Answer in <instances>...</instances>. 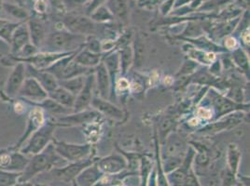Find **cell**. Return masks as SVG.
Listing matches in <instances>:
<instances>
[{"label":"cell","instance_id":"cell-1","mask_svg":"<svg viewBox=\"0 0 250 186\" xmlns=\"http://www.w3.org/2000/svg\"><path fill=\"white\" fill-rule=\"evenodd\" d=\"M67 163V161L56 153L52 143L42 153L32 155L28 164L21 172L19 182H30V180L40 173L51 171L53 168L61 167Z\"/></svg>","mask_w":250,"mask_h":186},{"label":"cell","instance_id":"cell-2","mask_svg":"<svg viewBox=\"0 0 250 186\" xmlns=\"http://www.w3.org/2000/svg\"><path fill=\"white\" fill-rule=\"evenodd\" d=\"M85 37H86L84 36L67 31L64 28L58 29L46 37V39L42 46L47 49L42 52H77L83 48Z\"/></svg>","mask_w":250,"mask_h":186},{"label":"cell","instance_id":"cell-3","mask_svg":"<svg viewBox=\"0 0 250 186\" xmlns=\"http://www.w3.org/2000/svg\"><path fill=\"white\" fill-rule=\"evenodd\" d=\"M63 28L67 31L71 32L77 35L81 36H96L100 38L101 36L104 37V39H106V34L115 33L111 32L109 29H106L104 24H100L94 22L90 17L83 16V15H77V14H68L63 17L62 21ZM102 39V40H104Z\"/></svg>","mask_w":250,"mask_h":186},{"label":"cell","instance_id":"cell-4","mask_svg":"<svg viewBox=\"0 0 250 186\" xmlns=\"http://www.w3.org/2000/svg\"><path fill=\"white\" fill-rule=\"evenodd\" d=\"M56 128L57 126L53 120H46L44 125L29 137L19 151L27 156L42 153L48 145L52 144Z\"/></svg>","mask_w":250,"mask_h":186},{"label":"cell","instance_id":"cell-5","mask_svg":"<svg viewBox=\"0 0 250 186\" xmlns=\"http://www.w3.org/2000/svg\"><path fill=\"white\" fill-rule=\"evenodd\" d=\"M52 145L56 153L68 163L77 162L88 158L93 155V146L91 144L76 145L66 142H61L53 139Z\"/></svg>","mask_w":250,"mask_h":186},{"label":"cell","instance_id":"cell-6","mask_svg":"<svg viewBox=\"0 0 250 186\" xmlns=\"http://www.w3.org/2000/svg\"><path fill=\"white\" fill-rule=\"evenodd\" d=\"M97 159L98 158H95L94 155H92V156L83 159V160L67 163L66 165L61 167L53 168L51 170V172L61 183H64V184L73 183L75 179L83 169H85L87 167L94 164Z\"/></svg>","mask_w":250,"mask_h":186},{"label":"cell","instance_id":"cell-7","mask_svg":"<svg viewBox=\"0 0 250 186\" xmlns=\"http://www.w3.org/2000/svg\"><path fill=\"white\" fill-rule=\"evenodd\" d=\"M26 78V66L22 62H17L13 65L4 87V94L9 99L18 97L21 86Z\"/></svg>","mask_w":250,"mask_h":186},{"label":"cell","instance_id":"cell-8","mask_svg":"<svg viewBox=\"0 0 250 186\" xmlns=\"http://www.w3.org/2000/svg\"><path fill=\"white\" fill-rule=\"evenodd\" d=\"M46 120L47 119L45 116V112L42 110V108L35 106V108L32 109L27 116L24 132L20 137V139L16 143V145L12 147V150L19 151L21 149V146L24 145V143L29 139V137L35 131H37L41 127H42L46 122Z\"/></svg>","mask_w":250,"mask_h":186},{"label":"cell","instance_id":"cell-9","mask_svg":"<svg viewBox=\"0 0 250 186\" xmlns=\"http://www.w3.org/2000/svg\"><path fill=\"white\" fill-rule=\"evenodd\" d=\"M18 97L34 105L47 99L48 93L34 77L26 76L19 92Z\"/></svg>","mask_w":250,"mask_h":186},{"label":"cell","instance_id":"cell-10","mask_svg":"<svg viewBox=\"0 0 250 186\" xmlns=\"http://www.w3.org/2000/svg\"><path fill=\"white\" fill-rule=\"evenodd\" d=\"M100 116L94 110H85L82 112H73L71 114H65L55 118L53 121L57 127H74L79 125L92 124Z\"/></svg>","mask_w":250,"mask_h":186},{"label":"cell","instance_id":"cell-11","mask_svg":"<svg viewBox=\"0 0 250 186\" xmlns=\"http://www.w3.org/2000/svg\"><path fill=\"white\" fill-rule=\"evenodd\" d=\"M187 142L177 133L171 132L168 135L163 145L161 146V156L167 157V156H180L184 157L187 153Z\"/></svg>","mask_w":250,"mask_h":186},{"label":"cell","instance_id":"cell-12","mask_svg":"<svg viewBox=\"0 0 250 186\" xmlns=\"http://www.w3.org/2000/svg\"><path fill=\"white\" fill-rule=\"evenodd\" d=\"M97 166L104 174L116 175L127 170L128 164L125 156L120 153H113L111 155L98 158L96 160Z\"/></svg>","mask_w":250,"mask_h":186},{"label":"cell","instance_id":"cell-13","mask_svg":"<svg viewBox=\"0 0 250 186\" xmlns=\"http://www.w3.org/2000/svg\"><path fill=\"white\" fill-rule=\"evenodd\" d=\"M95 96V80L94 73L87 75L86 82L83 88L76 96V101L74 104L73 112H82L88 110L91 107L92 101Z\"/></svg>","mask_w":250,"mask_h":186},{"label":"cell","instance_id":"cell-14","mask_svg":"<svg viewBox=\"0 0 250 186\" xmlns=\"http://www.w3.org/2000/svg\"><path fill=\"white\" fill-rule=\"evenodd\" d=\"M29 157L23 155L20 151L13 150L10 153H1L0 154V169L13 171V172H22L25 167L29 162Z\"/></svg>","mask_w":250,"mask_h":186},{"label":"cell","instance_id":"cell-15","mask_svg":"<svg viewBox=\"0 0 250 186\" xmlns=\"http://www.w3.org/2000/svg\"><path fill=\"white\" fill-rule=\"evenodd\" d=\"M91 107H93L98 114L115 121H123L125 118V113L120 107L112 104L109 100L102 99L96 95L92 101Z\"/></svg>","mask_w":250,"mask_h":186},{"label":"cell","instance_id":"cell-16","mask_svg":"<svg viewBox=\"0 0 250 186\" xmlns=\"http://www.w3.org/2000/svg\"><path fill=\"white\" fill-rule=\"evenodd\" d=\"M94 74L95 80V93L97 94L96 96L102 99L109 100L111 95V83L103 62H100L94 68Z\"/></svg>","mask_w":250,"mask_h":186},{"label":"cell","instance_id":"cell-17","mask_svg":"<svg viewBox=\"0 0 250 186\" xmlns=\"http://www.w3.org/2000/svg\"><path fill=\"white\" fill-rule=\"evenodd\" d=\"M103 63L108 74L110 83H111V95L110 99L116 96L115 94V85L119 78V74H121V67H120V59H119V52L117 50L113 52L104 53Z\"/></svg>","mask_w":250,"mask_h":186},{"label":"cell","instance_id":"cell-18","mask_svg":"<svg viewBox=\"0 0 250 186\" xmlns=\"http://www.w3.org/2000/svg\"><path fill=\"white\" fill-rule=\"evenodd\" d=\"M26 66V76L34 77L42 86V88L49 94L59 87L58 80L51 73L46 70H39L31 65L25 64Z\"/></svg>","mask_w":250,"mask_h":186},{"label":"cell","instance_id":"cell-19","mask_svg":"<svg viewBox=\"0 0 250 186\" xmlns=\"http://www.w3.org/2000/svg\"><path fill=\"white\" fill-rule=\"evenodd\" d=\"M26 21L21 22L12 33L11 42L9 44L12 55H16L25 45L31 43Z\"/></svg>","mask_w":250,"mask_h":186},{"label":"cell","instance_id":"cell-20","mask_svg":"<svg viewBox=\"0 0 250 186\" xmlns=\"http://www.w3.org/2000/svg\"><path fill=\"white\" fill-rule=\"evenodd\" d=\"M103 175L104 173L95 161L94 164L87 167L78 175L73 184L76 186H94Z\"/></svg>","mask_w":250,"mask_h":186},{"label":"cell","instance_id":"cell-21","mask_svg":"<svg viewBox=\"0 0 250 186\" xmlns=\"http://www.w3.org/2000/svg\"><path fill=\"white\" fill-rule=\"evenodd\" d=\"M105 6L112 13L114 19L119 20L123 23L128 22L130 8L127 0H107Z\"/></svg>","mask_w":250,"mask_h":186},{"label":"cell","instance_id":"cell-22","mask_svg":"<svg viewBox=\"0 0 250 186\" xmlns=\"http://www.w3.org/2000/svg\"><path fill=\"white\" fill-rule=\"evenodd\" d=\"M104 53H94L82 48L76 53L74 60L79 64L83 65L86 68L94 69L100 62L103 61Z\"/></svg>","mask_w":250,"mask_h":186},{"label":"cell","instance_id":"cell-23","mask_svg":"<svg viewBox=\"0 0 250 186\" xmlns=\"http://www.w3.org/2000/svg\"><path fill=\"white\" fill-rule=\"evenodd\" d=\"M28 31L30 36V42L38 49H40L46 39V29L42 21L36 19H28L27 21Z\"/></svg>","mask_w":250,"mask_h":186},{"label":"cell","instance_id":"cell-24","mask_svg":"<svg viewBox=\"0 0 250 186\" xmlns=\"http://www.w3.org/2000/svg\"><path fill=\"white\" fill-rule=\"evenodd\" d=\"M184 51L188 55L190 60H193L199 64L210 65L212 62L217 60L215 53L201 51L188 43L186 46H184Z\"/></svg>","mask_w":250,"mask_h":186},{"label":"cell","instance_id":"cell-25","mask_svg":"<svg viewBox=\"0 0 250 186\" xmlns=\"http://www.w3.org/2000/svg\"><path fill=\"white\" fill-rule=\"evenodd\" d=\"M225 158H226V167L231 172H233L234 174H237L239 171L240 163L242 158V152L240 150L238 145L233 143H230L228 145L226 148Z\"/></svg>","mask_w":250,"mask_h":186},{"label":"cell","instance_id":"cell-26","mask_svg":"<svg viewBox=\"0 0 250 186\" xmlns=\"http://www.w3.org/2000/svg\"><path fill=\"white\" fill-rule=\"evenodd\" d=\"M35 106H38L40 108H42V110L45 112V114L47 113L50 115H54L57 117L62 116L65 114H71L73 113L72 109H68L62 106L61 104H57L56 102H54L51 98H47L44 101H42L39 104H34Z\"/></svg>","mask_w":250,"mask_h":186},{"label":"cell","instance_id":"cell-27","mask_svg":"<svg viewBox=\"0 0 250 186\" xmlns=\"http://www.w3.org/2000/svg\"><path fill=\"white\" fill-rule=\"evenodd\" d=\"M48 97L51 98L54 102H56L57 104H61L63 107L73 110L76 96L62 87L59 86L53 92L49 93Z\"/></svg>","mask_w":250,"mask_h":186},{"label":"cell","instance_id":"cell-28","mask_svg":"<svg viewBox=\"0 0 250 186\" xmlns=\"http://www.w3.org/2000/svg\"><path fill=\"white\" fill-rule=\"evenodd\" d=\"M239 21L240 17H238L229 21H224L218 24L217 26H215L212 30V34L215 39H224L227 37H229L232 34V32L238 27Z\"/></svg>","mask_w":250,"mask_h":186},{"label":"cell","instance_id":"cell-29","mask_svg":"<svg viewBox=\"0 0 250 186\" xmlns=\"http://www.w3.org/2000/svg\"><path fill=\"white\" fill-rule=\"evenodd\" d=\"M94 69L86 68L83 65L79 64L78 62H75V60L73 59L71 62L67 64V66L62 71L59 80L69 79V78L76 77V76H81V75H88V74L94 73Z\"/></svg>","mask_w":250,"mask_h":186},{"label":"cell","instance_id":"cell-30","mask_svg":"<svg viewBox=\"0 0 250 186\" xmlns=\"http://www.w3.org/2000/svg\"><path fill=\"white\" fill-rule=\"evenodd\" d=\"M117 51L119 52L121 74L125 76L132 67V65H134V53L132 44L123 47Z\"/></svg>","mask_w":250,"mask_h":186},{"label":"cell","instance_id":"cell-31","mask_svg":"<svg viewBox=\"0 0 250 186\" xmlns=\"http://www.w3.org/2000/svg\"><path fill=\"white\" fill-rule=\"evenodd\" d=\"M230 58L233 62V65L237 66L247 75L250 74V58L242 47H237L236 49L231 51Z\"/></svg>","mask_w":250,"mask_h":186},{"label":"cell","instance_id":"cell-32","mask_svg":"<svg viewBox=\"0 0 250 186\" xmlns=\"http://www.w3.org/2000/svg\"><path fill=\"white\" fill-rule=\"evenodd\" d=\"M132 48L134 53V65L139 68L143 65L146 56V45L143 39L137 35L134 37L132 42Z\"/></svg>","mask_w":250,"mask_h":186},{"label":"cell","instance_id":"cell-33","mask_svg":"<svg viewBox=\"0 0 250 186\" xmlns=\"http://www.w3.org/2000/svg\"><path fill=\"white\" fill-rule=\"evenodd\" d=\"M86 78H87V75H81V76H76L69 79L58 80V84L60 87L65 89L66 91L72 93L75 96H77L83 88L84 84L86 82Z\"/></svg>","mask_w":250,"mask_h":186},{"label":"cell","instance_id":"cell-34","mask_svg":"<svg viewBox=\"0 0 250 186\" xmlns=\"http://www.w3.org/2000/svg\"><path fill=\"white\" fill-rule=\"evenodd\" d=\"M154 163L155 160H151L148 155H142L138 168V174L140 177V186H146L148 178L154 167Z\"/></svg>","mask_w":250,"mask_h":186},{"label":"cell","instance_id":"cell-35","mask_svg":"<svg viewBox=\"0 0 250 186\" xmlns=\"http://www.w3.org/2000/svg\"><path fill=\"white\" fill-rule=\"evenodd\" d=\"M204 36V27L198 21L190 20L187 22L184 30L180 33L178 38L180 39H194Z\"/></svg>","mask_w":250,"mask_h":186},{"label":"cell","instance_id":"cell-36","mask_svg":"<svg viewBox=\"0 0 250 186\" xmlns=\"http://www.w3.org/2000/svg\"><path fill=\"white\" fill-rule=\"evenodd\" d=\"M79 51H80V50H79ZM79 51L72 52V53H70V54H68V55L62 57L61 59H59L58 61H56V62H54L52 66H50L48 69H46V71L51 73L52 75H54V76L56 77L57 80H59V78H60V76H61V74H62V71H63L64 68L67 66V64L73 60L76 53L79 52Z\"/></svg>","mask_w":250,"mask_h":186},{"label":"cell","instance_id":"cell-37","mask_svg":"<svg viewBox=\"0 0 250 186\" xmlns=\"http://www.w3.org/2000/svg\"><path fill=\"white\" fill-rule=\"evenodd\" d=\"M89 17L96 23L100 24H104V23H109L111 21H114V17L112 13L109 11V10L106 8V6H101L94 10Z\"/></svg>","mask_w":250,"mask_h":186},{"label":"cell","instance_id":"cell-38","mask_svg":"<svg viewBox=\"0 0 250 186\" xmlns=\"http://www.w3.org/2000/svg\"><path fill=\"white\" fill-rule=\"evenodd\" d=\"M2 8L13 18L19 19L21 21H26L29 18L28 12L18 5L11 3H2Z\"/></svg>","mask_w":250,"mask_h":186},{"label":"cell","instance_id":"cell-39","mask_svg":"<svg viewBox=\"0 0 250 186\" xmlns=\"http://www.w3.org/2000/svg\"><path fill=\"white\" fill-rule=\"evenodd\" d=\"M21 22L22 21L13 22L0 19V39H3L6 43L10 44L12 33Z\"/></svg>","mask_w":250,"mask_h":186},{"label":"cell","instance_id":"cell-40","mask_svg":"<svg viewBox=\"0 0 250 186\" xmlns=\"http://www.w3.org/2000/svg\"><path fill=\"white\" fill-rule=\"evenodd\" d=\"M175 126V122L171 117H165L161 120L159 125V130H158V140L159 143L163 145L167 136L172 132V129Z\"/></svg>","mask_w":250,"mask_h":186},{"label":"cell","instance_id":"cell-41","mask_svg":"<svg viewBox=\"0 0 250 186\" xmlns=\"http://www.w3.org/2000/svg\"><path fill=\"white\" fill-rule=\"evenodd\" d=\"M183 159H184V157H180V156L162 157V167H163L165 173L167 175L168 173L177 169V167H179L182 164Z\"/></svg>","mask_w":250,"mask_h":186},{"label":"cell","instance_id":"cell-42","mask_svg":"<svg viewBox=\"0 0 250 186\" xmlns=\"http://www.w3.org/2000/svg\"><path fill=\"white\" fill-rule=\"evenodd\" d=\"M21 176V172L0 169V186H13L19 182Z\"/></svg>","mask_w":250,"mask_h":186},{"label":"cell","instance_id":"cell-43","mask_svg":"<svg viewBox=\"0 0 250 186\" xmlns=\"http://www.w3.org/2000/svg\"><path fill=\"white\" fill-rule=\"evenodd\" d=\"M83 48L85 50L94 53H102L101 39L96 36H87L85 37Z\"/></svg>","mask_w":250,"mask_h":186},{"label":"cell","instance_id":"cell-44","mask_svg":"<svg viewBox=\"0 0 250 186\" xmlns=\"http://www.w3.org/2000/svg\"><path fill=\"white\" fill-rule=\"evenodd\" d=\"M199 65L200 64L196 62H194L193 60L188 59V60L184 62L183 65L181 66V68L177 72V76L183 77V76H187V75H191L192 74L196 72V70L198 69Z\"/></svg>","mask_w":250,"mask_h":186},{"label":"cell","instance_id":"cell-45","mask_svg":"<svg viewBox=\"0 0 250 186\" xmlns=\"http://www.w3.org/2000/svg\"><path fill=\"white\" fill-rule=\"evenodd\" d=\"M232 0H208L203 2L202 5L199 7L200 11H215L219 9L221 6H225L226 4L230 3Z\"/></svg>","mask_w":250,"mask_h":186},{"label":"cell","instance_id":"cell-46","mask_svg":"<svg viewBox=\"0 0 250 186\" xmlns=\"http://www.w3.org/2000/svg\"><path fill=\"white\" fill-rule=\"evenodd\" d=\"M227 98L236 104H244L245 94L243 90L239 87H232L228 92Z\"/></svg>","mask_w":250,"mask_h":186},{"label":"cell","instance_id":"cell-47","mask_svg":"<svg viewBox=\"0 0 250 186\" xmlns=\"http://www.w3.org/2000/svg\"><path fill=\"white\" fill-rule=\"evenodd\" d=\"M91 0H63V5L65 10L74 11L80 9L85 5H88Z\"/></svg>","mask_w":250,"mask_h":186},{"label":"cell","instance_id":"cell-48","mask_svg":"<svg viewBox=\"0 0 250 186\" xmlns=\"http://www.w3.org/2000/svg\"><path fill=\"white\" fill-rule=\"evenodd\" d=\"M241 10L240 9H230L227 8L224 11H221V13L219 14V18H221L224 21H229L232 20L235 18H238L241 15Z\"/></svg>","mask_w":250,"mask_h":186},{"label":"cell","instance_id":"cell-49","mask_svg":"<svg viewBox=\"0 0 250 186\" xmlns=\"http://www.w3.org/2000/svg\"><path fill=\"white\" fill-rule=\"evenodd\" d=\"M184 186H201L198 176L194 172L193 167H190L188 171L187 177L184 183Z\"/></svg>","mask_w":250,"mask_h":186},{"label":"cell","instance_id":"cell-50","mask_svg":"<svg viewBox=\"0 0 250 186\" xmlns=\"http://www.w3.org/2000/svg\"><path fill=\"white\" fill-rule=\"evenodd\" d=\"M107 0H91L90 3L87 5V9H86V14L89 16L94 10H96L97 8L104 6L105 5Z\"/></svg>","mask_w":250,"mask_h":186},{"label":"cell","instance_id":"cell-51","mask_svg":"<svg viewBox=\"0 0 250 186\" xmlns=\"http://www.w3.org/2000/svg\"><path fill=\"white\" fill-rule=\"evenodd\" d=\"M222 70V65H221V62L219 60H216L214 62H212L210 64V67H209V73L211 75L213 76H219Z\"/></svg>","mask_w":250,"mask_h":186},{"label":"cell","instance_id":"cell-52","mask_svg":"<svg viewBox=\"0 0 250 186\" xmlns=\"http://www.w3.org/2000/svg\"><path fill=\"white\" fill-rule=\"evenodd\" d=\"M174 3L175 0H165L162 5H161V13L166 16L170 11H172V9L174 8Z\"/></svg>","mask_w":250,"mask_h":186},{"label":"cell","instance_id":"cell-53","mask_svg":"<svg viewBox=\"0 0 250 186\" xmlns=\"http://www.w3.org/2000/svg\"><path fill=\"white\" fill-rule=\"evenodd\" d=\"M224 43H225V45H224V49H226V51H227V52L233 51L234 49H236V48L238 47L236 39H235L234 37H230V36H229V37H227L226 38H224Z\"/></svg>","mask_w":250,"mask_h":186},{"label":"cell","instance_id":"cell-54","mask_svg":"<svg viewBox=\"0 0 250 186\" xmlns=\"http://www.w3.org/2000/svg\"><path fill=\"white\" fill-rule=\"evenodd\" d=\"M146 186H158V183H157V176H156V168H155V163H154V167L151 170V173L148 178L147 184Z\"/></svg>","mask_w":250,"mask_h":186},{"label":"cell","instance_id":"cell-55","mask_svg":"<svg viewBox=\"0 0 250 186\" xmlns=\"http://www.w3.org/2000/svg\"><path fill=\"white\" fill-rule=\"evenodd\" d=\"M35 10L39 13H44L47 10V4L45 0H37L35 4Z\"/></svg>","mask_w":250,"mask_h":186},{"label":"cell","instance_id":"cell-56","mask_svg":"<svg viewBox=\"0 0 250 186\" xmlns=\"http://www.w3.org/2000/svg\"><path fill=\"white\" fill-rule=\"evenodd\" d=\"M50 4L52 7L59 11H63L64 9V5H63V0H49Z\"/></svg>","mask_w":250,"mask_h":186},{"label":"cell","instance_id":"cell-57","mask_svg":"<svg viewBox=\"0 0 250 186\" xmlns=\"http://www.w3.org/2000/svg\"><path fill=\"white\" fill-rule=\"evenodd\" d=\"M237 178V182L241 184L243 186H250V176L240 175L239 173H237L236 175Z\"/></svg>","mask_w":250,"mask_h":186},{"label":"cell","instance_id":"cell-58","mask_svg":"<svg viewBox=\"0 0 250 186\" xmlns=\"http://www.w3.org/2000/svg\"><path fill=\"white\" fill-rule=\"evenodd\" d=\"M13 186H36L35 185L31 184L30 182H18L16 185Z\"/></svg>","mask_w":250,"mask_h":186},{"label":"cell","instance_id":"cell-59","mask_svg":"<svg viewBox=\"0 0 250 186\" xmlns=\"http://www.w3.org/2000/svg\"><path fill=\"white\" fill-rule=\"evenodd\" d=\"M36 186H49V185H45V184H37V185H35Z\"/></svg>","mask_w":250,"mask_h":186},{"label":"cell","instance_id":"cell-60","mask_svg":"<svg viewBox=\"0 0 250 186\" xmlns=\"http://www.w3.org/2000/svg\"><path fill=\"white\" fill-rule=\"evenodd\" d=\"M242 186V185H241V184H239V183H237V184H236V185H235V186Z\"/></svg>","mask_w":250,"mask_h":186},{"label":"cell","instance_id":"cell-61","mask_svg":"<svg viewBox=\"0 0 250 186\" xmlns=\"http://www.w3.org/2000/svg\"><path fill=\"white\" fill-rule=\"evenodd\" d=\"M63 184H64V183H63ZM73 186H75V185H74V184H73ZM65 186V184H64V185H59V186Z\"/></svg>","mask_w":250,"mask_h":186}]
</instances>
